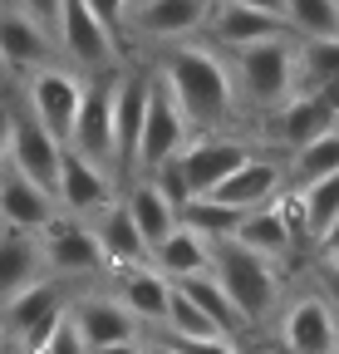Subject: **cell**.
I'll return each mask as SVG.
<instances>
[{
    "label": "cell",
    "instance_id": "cell-8",
    "mask_svg": "<svg viewBox=\"0 0 339 354\" xmlns=\"http://www.w3.org/2000/svg\"><path fill=\"white\" fill-rule=\"evenodd\" d=\"M275 339L285 354H334L339 344V315L320 290H300L280 300L275 310Z\"/></svg>",
    "mask_w": 339,
    "mask_h": 354
},
{
    "label": "cell",
    "instance_id": "cell-36",
    "mask_svg": "<svg viewBox=\"0 0 339 354\" xmlns=\"http://www.w3.org/2000/svg\"><path fill=\"white\" fill-rule=\"evenodd\" d=\"M222 6H241V10H256V15L285 20V0H222ZM285 30H290V25H285Z\"/></svg>",
    "mask_w": 339,
    "mask_h": 354
},
{
    "label": "cell",
    "instance_id": "cell-39",
    "mask_svg": "<svg viewBox=\"0 0 339 354\" xmlns=\"http://www.w3.org/2000/svg\"><path fill=\"white\" fill-rule=\"evenodd\" d=\"M143 354H173V349H167L162 339H143Z\"/></svg>",
    "mask_w": 339,
    "mask_h": 354
},
{
    "label": "cell",
    "instance_id": "cell-29",
    "mask_svg": "<svg viewBox=\"0 0 339 354\" xmlns=\"http://www.w3.org/2000/svg\"><path fill=\"white\" fill-rule=\"evenodd\" d=\"M329 172H339V128L325 133V138H315V143H305V148H295L285 158V192H300V187L320 183Z\"/></svg>",
    "mask_w": 339,
    "mask_h": 354
},
{
    "label": "cell",
    "instance_id": "cell-15",
    "mask_svg": "<svg viewBox=\"0 0 339 354\" xmlns=\"http://www.w3.org/2000/svg\"><path fill=\"white\" fill-rule=\"evenodd\" d=\"M69 320L84 339V349L99 354L108 344H128V339H143V325L118 305V295H79L69 305Z\"/></svg>",
    "mask_w": 339,
    "mask_h": 354
},
{
    "label": "cell",
    "instance_id": "cell-42",
    "mask_svg": "<svg viewBox=\"0 0 339 354\" xmlns=\"http://www.w3.org/2000/svg\"><path fill=\"white\" fill-rule=\"evenodd\" d=\"M0 74H6V69H0Z\"/></svg>",
    "mask_w": 339,
    "mask_h": 354
},
{
    "label": "cell",
    "instance_id": "cell-6",
    "mask_svg": "<svg viewBox=\"0 0 339 354\" xmlns=\"http://www.w3.org/2000/svg\"><path fill=\"white\" fill-rule=\"evenodd\" d=\"M251 158H256V148L246 138H236V133H197V138H187V148L173 158V167H177L182 187H187V202H192V197H206L211 187H222Z\"/></svg>",
    "mask_w": 339,
    "mask_h": 354
},
{
    "label": "cell",
    "instance_id": "cell-41",
    "mask_svg": "<svg viewBox=\"0 0 339 354\" xmlns=\"http://www.w3.org/2000/svg\"><path fill=\"white\" fill-rule=\"evenodd\" d=\"M0 349H6V344H0Z\"/></svg>",
    "mask_w": 339,
    "mask_h": 354
},
{
    "label": "cell",
    "instance_id": "cell-5",
    "mask_svg": "<svg viewBox=\"0 0 339 354\" xmlns=\"http://www.w3.org/2000/svg\"><path fill=\"white\" fill-rule=\"evenodd\" d=\"M59 315H64V286L45 276V281L15 290L10 300H0V344H10L20 354H35Z\"/></svg>",
    "mask_w": 339,
    "mask_h": 354
},
{
    "label": "cell",
    "instance_id": "cell-21",
    "mask_svg": "<svg viewBox=\"0 0 339 354\" xmlns=\"http://www.w3.org/2000/svg\"><path fill=\"white\" fill-rule=\"evenodd\" d=\"M231 241L280 266V261H285V256L295 251V232H290V216H285L280 197H275L271 207H256V212H241V227H236V236H231Z\"/></svg>",
    "mask_w": 339,
    "mask_h": 354
},
{
    "label": "cell",
    "instance_id": "cell-17",
    "mask_svg": "<svg viewBox=\"0 0 339 354\" xmlns=\"http://www.w3.org/2000/svg\"><path fill=\"white\" fill-rule=\"evenodd\" d=\"M280 35H290L285 20L241 10V6H222V0H211V15H206V25H202V39H206L217 55H236V50H246V44L280 39Z\"/></svg>",
    "mask_w": 339,
    "mask_h": 354
},
{
    "label": "cell",
    "instance_id": "cell-26",
    "mask_svg": "<svg viewBox=\"0 0 339 354\" xmlns=\"http://www.w3.org/2000/svg\"><path fill=\"white\" fill-rule=\"evenodd\" d=\"M45 281V261H39V241L30 232H0V300L15 290Z\"/></svg>",
    "mask_w": 339,
    "mask_h": 354
},
{
    "label": "cell",
    "instance_id": "cell-37",
    "mask_svg": "<svg viewBox=\"0 0 339 354\" xmlns=\"http://www.w3.org/2000/svg\"><path fill=\"white\" fill-rule=\"evenodd\" d=\"M99 354H143V339H128V344H108V349H99Z\"/></svg>",
    "mask_w": 339,
    "mask_h": 354
},
{
    "label": "cell",
    "instance_id": "cell-10",
    "mask_svg": "<svg viewBox=\"0 0 339 354\" xmlns=\"http://www.w3.org/2000/svg\"><path fill=\"white\" fill-rule=\"evenodd\" d=\"M211 15V0H133L123 15V44L143 39V44H173L202 35Z\"/></svg>",
    "mask_w": 339,
    "mask_h": 354
},
{
    "label": "cell",
    "instance_id": "cell-32",
    "mask_svg": "<svg viewBox=\"0 0 339 354\" xmlns=\"http://www.w3.org/2000/svg\"><path fill=\"white\" fill-rule=\"evenodd\" d=\"M35 354H89L84 339H79V330H74V320H69V305H64V315L55 320V330L45 335V344H39Z\"/></svg>",
    "mask_w": 339,
    "mask_h": 354
},
{
    "label": "cell",
    "instance_id": "cell-7",
    "mask_svg": "<svg viewBox=\"0 0 339 354\" xmlns=\"http://www.w3.org/2000/svg\"><path fill=\"white\" fill-rule=\"evenodd\" d=\"M84 99V74H74L69 64H45L25 74V113L50 133L55 143H69V128Z\"/></svg>",
    "mask_w": 339,
    "mask_h": 354
},
{
    "label": "cell",
    "instance_id": "cell-16",
    "mask_svg": "<svg viewBox=\"0 0 339 354\" xmlns=\"http://www.w3.org/2000/svg\"><path fill=\"white\" fill-rule=\"evenodd\" d=\"M211 202H222L231 212H256V207H271L275 197H285V158H251L241 162L222 187L206 192Z\"/></svg>",
    "mask_w": 339,
    "mask_h": 354
},
{
    "label": "cell",
    "instance_id": "cell-35",
    "mask_svg": "<svg viewBox=\"0 0 339 354\" xmlns=\"http://www.w3.org/2000/svg\"><path fill=\"white\" fill-rule=\"evenodd\" d=\"M173 354H241V344L231 339H173V335H157Z\"/></svg>",
    "mask_w": 339,
    "mask_h": 354
},
{
    "label": "cell",
    "instance_id": "cell-9",
    "mask_svg": "<svg viewBox=\"0 0 339 354\" xmlns=\"http://www.w3.org/2000/svg\"><path fill=\"white\" fill-rule=\"evenodd\" d=\"M35 241H39V261H45V276H50V281L108 271L94 227H89V221H79V216L55 212V216H50V227H45V232H35Z\"/></svg>",
    "mask_w": 339,
    "mask_h": 354
},
{
    "label": "cell",
    "instance_id": "cell-38",
    "mask_svg": "<svg viewBox=\"0 0 339 354\" xmlns=\"http://www.w3.org/2000/svg\"><path fill=\"white\" fill-rule=\"evenodd\" d=\"M6 143H10V118H6V109H0V167H6Z\"/></svg>",
    "mask_w": 339,
    "mask_h": 354
},
{
    "label": "cell",
    "instance_id": "cell-30",
    "mask_svg": "<svg viewBox=\"0 0 339 354\" xmlns=\"http://www.w3.org/2000/svg\"><path fill=\"white\" fill-rule=\"evenodd\" d=\"M177 227L197 232L202 241H226V236H236V227H241V212L211 202V197H192V202L177 207Z\"/></svg>",
    "mask_w": 339,
    "mask_h": 354
},
{
    "label": "cell",
    "instance_id": "cell-14",
    "mask_svg": "<svg viewBox=\"0 0 339 354\" xmlns=\"http://www.w3.org/2000/svg\"><path fill=\"white\" fill-rule=\"evenodd\" d=\"M108 202H118V187H113V177L94 162H84L79 153L64 148L59 158V183H55V207L64 216H79V221H94Z\"/></svg>",
    "mask_w": 339,
    "mask_h": 354
},
{
    "label": "cell",
    "instance_id": "cell-13",
    "mask_svg": "<svg viewBox=\"0 0 339 354\" xmlns=\"http://www.w3.org/2000/svg\"><path fill=\"white\" fill-rule=\"evenodd\" d=\"M10 118V143H6V162L15 172H25L35 187H45L55 197V183H59V158H64V143H55L45 128H39L25 109H6Z\"/></svg>",
    "mask_w": 339,
    "mask_h": 354
},
{
    "label": "cell",
    "instance_id": "cell-34",
    "mask_svg": "<svg viewBox=\"0 0 339 354\" xmlns=\"http://www.w3.org/2000/svg\"><path fill=\"white\" fill-rule=\"evenodd\" d=\"M59 6H64V0H15V10H20L25 20H35L50 39H55V30H59Z\"/></svg>",
    "mask_w": 339,
    "mask_h": 354
},
{
    "label": "cell",
    "instance_id": "cell-11",
    "mask_svg": "<svg viewBox=\"0 0 339 354\" xmlns=\"http://www.w3.org/2000/svg\"><path fill=\"white\" fill-rule=\"evenodd\" d=\"M118 74V69H113ZM113 74H99V79H84V99H79V113H74V128H69V153H79L84 162L104 167L108 177H118V162H113V118H108V88H113Z\"/></svg>",
    "mask_w": 339,
    "mask_h": 354
},
{
    "label": "cell",
    "instance_id": "cell-33",
    "mask_svg": "<svg viewBox=\"0 0 339 354\" xmlns=\"http://www.w3.org/2000/svg\"><path fill=\"white\" fill-rule=\"evenodd\" d=\"M84 6H89V15L123 44V15H128V6H133V0H84Z\"/></svg>",
    "mask_w": 339,
    "mask_h": 354
},
{
    "label": "cell",
    "instance_id": "cell-1",
    "mask_svg": "<svg viewBox=\"0 0 339 354\" xmlns=\"http://www.w3.org/2000/svg\"><path fill=\"white\" fill-rule=\"evenodd\" d=\"M153 79L182 109L192 138H197V133H226L241 118L231 64H226V55L211 50L206 39H173V44H162V55L153 64Z\"/></svg>",
    "mask_w": 339,
    "mask_h": 354
},
{
    "label": "cell",
    "instance_id": "cell-18",
    "mask_svg": "<svg viewBox=\"0 0 339 354\" xmlns=\"http://www.w3.org/2000/svg\"><path fill=\"white\" fill-rule=\"evenodd\" d=\"M55 197L45 187H35L25 172H15L10 162L0 167V221H6V232H45L50 216H55Z\"/></svg>",
    "mask_w": 339,
    "mask_h": 354
},
{
    "label": "cell",
    "instance_id": "cell-19",
    "mask_svg": "<svg viewBox=\"0 0 339 354\" xmlns=\"http://www.w3.org/2000/svg\"><path fill=\"white\" fill-rule=\"evenodd\" d=\"M55 64V39L39 30L35 20H25L15 6L0 0V69H20V74H35Z\"/></svg>",
    "mask_w": 339,
    "mask_h": 354
},
{
    "label": "cell",
    "instance_id": "cell-20",
    "mask_svg": "<svg viewBox=\"0 0 339 354\" xmlns=\"http://www.w3.org/2000/svg\"><path fill=\"white\" fill-rule=\"evenodd\" d=\"M325 133H334V118H329L325 104L310 99V94H290L280 109H271V138L285 148V158H290L295 148L325 138Z\"/></svg>",
    "mask_w": 339,
    "mask_h": 354
},
{
    "label": "cell",
    "instance_id": "cell-12",
    "mask_svg": "<svg viewBox=\"0 0 339 354\" xmlns=\"http://www.w3.org/2000/svg\"><path fill=\"white\" fill-rule=\"evenodd\" d=\"M192 138V128L182 118V109L173 104V94L153 79L148 88V113H143V133H138V153H133V177H148L153 167L173 162Z\"/></svg>",
    "mask_w": 339,
    "mask_h": 354
},
{
    "label": "cell",
    "instance_id": "cell-24",
    "mask_svg": "<svg viewBox=\"0 0 339 354\" xmlns=\"http://www.w3.org/2000/svg\"><path fill=\"white\" fill-rule=\"evenodd\" d=\"M94 236H99V251H104V266H113V271H128V266H148V246L138 236V227L128 221V212H123V202H108L94 221Z\"/></svg>",
    "mask_w": 339,
    "mask_h": 354
},
{
    "label": "cell",
    "instance_id": "cell-3",
    "mask_svg": "<svg viewBox=\"0 0 339 354\" xmlns=\"http://www.w3.org/2000/svg\"><path fill=\"white\" fill-rule=\"evenodd\" d=\"M231 64V84H236V99L251 109H280L295 94V35L280 39H261V44H246V50L226 55Z\"/></svg>",
    "mask_w": 339,
    "mask_h": 354
},
{
    "label": "cell",
    "instance_id": "cell-22",
    "mask_svg": "<svg viewBox=\"0 0 339 354\" xmlns=\"http://www.w3.org/2000/svg\"><path fill=\"white\" fill-rule=\"evenodd\" d=\"M118 305L128 310V315L148 330H162V315H167V295H173V281H162L153 266H128V271H118Z\"/></svg>",
    "mask_w": 339,
    "mask_h": 354
},
{
    "label": "cell",
    "instance_id": "cell-27",
    "mask_svg": "<svg viewBox=\"0 0 339 354\" xmlns=\"http://www.w3.org/2000/svg\"><path fill=\"white\" fill-rule=\"evenodd\" d=\"M339 84V39H295V94H320Z\"/></svg>",
    "mask_w": 339,
    "mask_h": 354
},
{
    "label": "cell",
    "instance_id": "cell-2",
    "mask_svg": "<svg viewBox=\"0 0 339 354\" xmlns=\"http://www.w3.org/2000/svg\"><path fill=\"white\" fill-rule=\"evenodd\" d=\"M206 276L222 286V295L236 305V315L246 320V330H256L266 320H275L280 310V266L236 246L231 236L226 241H211V266Z\"/></svg>",
    "mask_w": 339,
    "mask_h": 354
},
{
    "label": "cell",
    "instance_id": "cell-28",
    "mask_svg": "<svg viewBox=\"0 0 339 354\" xmlns=\"http://www.w3.org/2000/svg\"><path fill=\"white\" fill-rule=\"evenodd\" d=\"M177 290H182V295L202 310V315L211 320V330H217L222 339H231V344H236V339L246 335V320L236 315V305L222 295V286L211 281V276H187V281H177Z\"/></svg>",
    "mask_w": 339,
    "mask_h": 354
},
{
    "label": "cell",
    "instance_id": "cell-40",
    "mask_svg": "<svg viewBox=\"0 0 339 354\" xmlns=\"http://www.w3.org/2000/svg\"><path fill=\"white\" fill-rule=\"evenodd\" d=\"M334 354H339V344H334Z\"/></svg>",
    "mask_w": 339,
    "mask_h": 354
},
{
    "label": "cell",
    "instance_id": "cell-4",
    "mask_svg": "<svg viewBox=\"0 0 339 354\" xmlns=\"http://www.w3.org/2000/svg\"><path fill=\"white\" fill-rule=\"evenodd\" d=\"M55 50L69 59L74 74L84 79H99V74H113L118 59H123V44L89 15L84 0H64L59 6V30H55Z\"/></svg>",
    "mask_w": 339,
    "mask_h": 354
},
{
    "label": "cell",
    "instance_id": "cell-25",
    "mask_svg": "<svg viewBox=\"0 0 339 354\" xmlns=\"http://www.w3.org/2000/svg\"><path fill=\"white\" fill-rule=\"evenodd\" d=\"M118 202H123V212H128V221L138 227V236H143V246H148V251H153L167 232L177 227V207L167 202V197L148 183V177H133L128 192H123Z\"/></svg>",
    "mask_w": 339,
    "mask_h": 354
},
{
    "label": "cell",
    "instance_id": "cell-23",
    "mask_svg": "<svg viewBox=\"0 0 339 354\" xmlns=\"http://www.w3.org/2000/svg\"><path fill=\"white\" fill-rule=\"evenodd\" d=\"M148 266L162 276V281H187V276H206V266H211V241H202L197 232L187 227H173L153 251H148Z\"/></svg>",
    "mask_w": 339,
    "mask_h": 354
},
{
    "label": "cell",
    "instance_id": "cell-31",
    "mask_svg": "<svg viewBox=\"0 0 339 354\" xmlns=\"http://www.w3.org/2000/svg\"><path fill=\"white\" fill-rule=\"evenodd\" d=\"M285 25L295 39H339V0H285Z\"/></svg>",
    "mask_w": 339,
    "mask_h": 354
}]
</instances>
